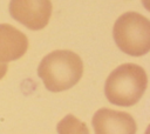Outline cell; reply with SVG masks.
Instances as JSON below:
<instances>
[{"label": "cell", "instance_id": "cell-6", "mask_svg": "<svg viewBox=\"0 0 150 134\" xmlns=\"http://www.w3.org/2000/svg\"><path fill=\"white\" fill-rule=\"evenodd\" d=\"M28 49L27 36L15 27L0 24V63L20 59Z\"/></svg>", "mask_w": 150, "mask_h": 134}, {"label": "cell", "instance_id": "cell-4", "mask_svg": "<svg viewBox=\"0 0 150 134\" xmlns=\"http://www.w3.org/2000/svg\"><path fill=\"white\" fill-rule=\"evenodd\" d=\"M9 13L27 28L39 31L49 22L52 2L50 0H11Z\"/></svg>", "mask_w": 150, "mask_h": 134}, {"label": "cell", "instance_id": "cell-8", "mask_svg": "<svg viewBox=\"0 0 150 134\" xmlns=\"http://www.w3.org/2000/svg\"><path fill=\"white\" fill-rule=\"evenodd\" d=\"M7 63H0V80L5 76V74L7 73Z\"/></svg>", "mask_w": 150, "mask_h": 134}, {"label": "cell", "instance_id": "cell-5", "mask_svg": "<svg viewBox=\"0 0 150 134\" xmlns=\"http://www.w3.org/2000/svg\"><path fill=\"white\" fill-rule=\"evenodd\" d=\"M95 134H136L134 118L125 113L109 108L98 109L93 116Z\"/></svg>", "mask_w": 150, "mask_h": 134}, {"label": "cell", "instance_id": "cell-7", "mask_svg": "<svg viewBox=\"0 0 150 134\" xmlns=\"http://www.w3.org/2000/svg\"><path fill=\"white\" fill-rule=\"evenodd\" d=\"M56 129L59 134H89L87 125L71 114L66 115L57 123Z\"/></svg>", "mask_w": 150, "mask_h": 134}, {"label": "cell", "instance_id": "cell-2", "mask_svg": "<svg viewBox=\"0 0 150 134\" xmlns=\"http://www.w3.org/2000/svg\"><path fill=\"white\" fill-rule=\"evenodd\" d=\"M146 85V73L141 66L124 63L110 73L105 81L104 93L112 105L130 107L141 100Z\"/></svg>", "mask_w": 150, "mask_h": 134}, {"label": "cell", "instance_id": "cell-3", "mask_svg": "<svg viewBox=\"0 0 150 134\" xmlns=\"http://www.w3.org/2000/svg\"><path fill=\"white\" fill-rule=\"evenodd\" d=\"M114 39L122 52L141 56L150 49V21L136 12L122 14L114 25Z\"/></svg>", "mask_w": 150, "mask_h": 134}, {"label": "cell", "instance_id": "cell-1", "mask_svg": "<svg viewBox=\"0 0 150 134\" xmlns=\"http://www.w3.org/2000/svg\"><path fill=\"white\" fill-rule=\"evenodd\" d=\"M38 74L48 91L62 92L80 81L83 74V62L71 51H54L42 59Z\"/></svg>", "mask_w": 150, "mask_h": 134}]
</instances>
